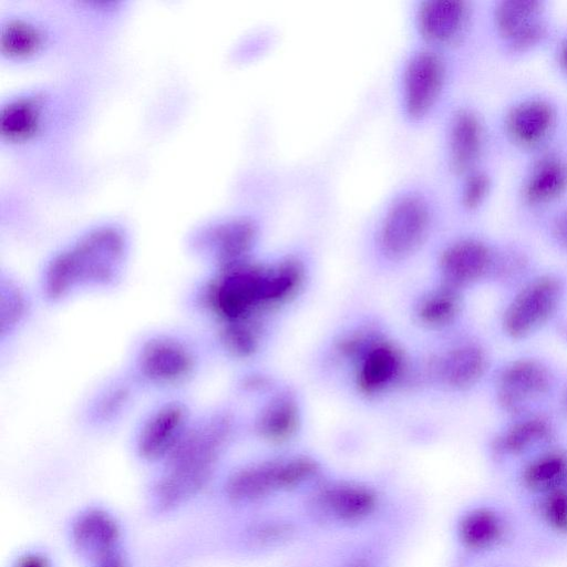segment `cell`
Wrapping results in <instances>:
<instances>
[{
    "label": "cell",
    "mask_w": 567,
    "mask_h": 567,
    "mask_svg": "<svg viewBox=\"0 0 567 567\" xmlns=\"http://www.w3.org/2000/svg\"><path fill=\"white\" fill-rule=\"evenodd\" d=\"M227 431V422L219 417L186 429L167 454V470L155 486L161 509L176 507L206 485Z\"/></svg>",
    "instance_id": "cell-1"
},
{
    "label": "cell",
    "mask_w": 567,
    "mask_h": 567,
    "mask_svg": "<svg viewBox=\"0 0 567 567\" xmlns=\"http://www.w3.org/2000/svg\"><path fill=\"white\" fill-rule=\"evenodd\" d=\"M124 248V238L115 228L91 230L50 262L44 281L47 295L61 298L80 281L107 282L114 277Z\"/></svg>",
    "instance_id": "cell-2"
},
{
    "label": "cell",
    "mask_w": 567,
    "mask_h": 567,
    "mask_svg": "<svg viewBox=\"0 0 567 567\" xmlns=\"http://www.w3.org/2000/svg\"><path fill=\"white\" fill-rule=\"evenodd\" d=\"M432 194L420 184L396 189L382 205L377 225V240L391 259H403L426 240L436 212Z\"/></svg>",
    "instance_id": "cell-3"
},
{
    "label": "cell",
    "mask_w": 567,
    "mask_h": 567,
    "mask_svg": "<svg viewBox=\"0 0 567 567\" xmlns=\"http://www.w3.org/2000/svg\"><path fill=\"white\" fill-rule=\"evenodd\" d=\"M447 66L434 47L413 50L404 60L400 75V103L410 121L425 118L436 106L446 85Z\"/></svg>",
    "instance_id": "cell-4"
},
{
    "label": "cell",
    "mask_w": 567,
    "mask_h": 567,
    "mask_svg": "<svg viewBox=\"0 0 567 567\" xmlns=\"http://www.w3.org/2000/svg\"><path fill=\"white\" fill-rule=\"evenodd\" d=\"M265 271L246 260L221 268L206 289L208 307L226 323L247 319L256 307L264 305Z\"/></svg>",
    "instance_id": "cell-5"
},
{
    "label": "cell",
    "mask_w": 567,
    "mask_h": 567,
    "mask_svg": "<svg viewBox=\"0 0 567 567\" xmlns=\"http://www.w3.org/2000/svg\"><path fill=\"white\" fill-rule=\"evenodd\" d=\"M564 296L563 281L554 275L538 276L512 298L502 317V328L512 339H525L557 312Z\"/></svg>",
    "instance_id": "cell-6"
},
{
    "label": "cell",
    "mask_w": 567,
    "mask_h": 567,
    "mask_svg": "<svg viewBox=\"0 0 567 567\" xmlns=\"http://www.w3.org/2000/svg\"><path fill=\"white\" fill-rule=\"evenodd\" d=\"M551 386V372L542 361L533 358L515 359L497 375L496 399L505 412L518 414L530 403L547 395Z\"/></svg>",
    "instance_id": "cell-7"
},
{
    "label": "cell",
    "mask_w": 567,
    "mask_h": 567,
    "mask_svg": "<svg viewBox=\"0 0 567 567\" xmlns=\"http://www.w3.org/2000/svg\"><path fill=\"white\" fill-rule=\"evenodd\" d=\"M494 28L512 52H527L547 33L543 3L534 0H504L493 10Z\"/></svg>",
    "instance_id": "cell-8"
},
{
    "label": "cell",
    "mask_w": 567,
    "mask_h": 567,
    "mask_svg": "<svg viewBox=\"0 0 567 567\" xmlns=\"http://www.w3.org/2000/svg\"><path fill=\"white\" fill-rule=\"evenodd\" d=\"M439 265L445 285L460 289L486 277L494 265V254L482 239L462 237L447 244Z\"/></svg>",
    "instance_id": "cell-9"
},
{
    "label": "cell",
    "mask_w": 567,
    "mask_h": 567,
    "mask_svg": "<svg viewBox=\"0 0 567 567\" xmlns=\"http://www.w3.org/2000/svg\"><path fill=\"white\" fill-rule=\"evenodd\" d=\"M484 141V125L475 111L468 107L453 111L446 126V157L451 171L461 176L474 171Z\"/></svg>",
    "instance_id": "cell-10"
},
{
    "label": "cell",
    "mask_w": 567,
    "mask_h": 567,
    "mask_svg": "<svg viewBox=\"0 0 567 567\" xmlns=\"http://www.w3.org/2000/svg\"><path fill=\"white\" fill-rule=\"evenodd\" d=\"M470 21V7L462 0H423L414 13L419 34L434 45L457 42Z\"/></svg>",
    "instance_id": "cell-11"
},
{
    "label": "cell",
    "mask_w": 567,
    "mask_h": 567,
    "mask_svg": "<svg viewBox=\"0 0 567 567\" xmlns=\"http://www.w3.org/2000/svg\"><path fill=\"white\" fill-rule=\"evenodd\" d=\"M138 368L152 382L176 383L190 374L194 358L181 342L171 338H154L141 349Z\"/></svg>",
    "instance_id": "cell-12"
},
{
    "label": "cell",
    "mask_w": 567,
    "mask_h": 567,
    "mask_svg": "<svg viewBox=\"0 0 567 567\" xmlns=\"http://www.w3.org/2000/svg\"><path fill=\"white\" fill-rule=\"evenodd\" d=\"M557 121L555 107L543 99H526L511 107L505 116L508 137L523 147L542 144L553 132Z\"/></svg>",
    "instance_id": "cell-13"
},
{
    "label": "cell",
    "mask_w": 567,
    "mask_h": 567,
    "mask_svg": "<svg viewBox=\"0 0 567 567\" xmlns=\"http://www.w3.org/2000/svg\"><path fill=\"white\" fill-rule=\"evenodd\" d=\"M186 431V411L179 404L162 406L143 425L137 449L146 460L167 456Z\"/></svg>",
    "instance_id": "cell-14"
},
{
    "label": "cell",
    "mask_w": 567,
    "mask_h": 567,
    "mask_svg": "<svg viewBox=\"0 0 567 567\" xmlns=\"http://www.w3.org/2000/svg\"><path fill=\"white\" fill-rule=\"evenodd\" d=\"M120 537L114 518L104 511L89 509L74 520L72 539L76 549L100 563L113 556L112 550Z\"/></svg>",
    "instance_id": "cell-15"
},
{
    "label": "cell",
    "mask_w": 567,
    "mask_h": 567,
    "mask_svg": "<svg viewBox=\"0 0 567 567\" xmlns=\"http://www.w3.org/2000/svg\"><path fill=\"white\" fill-rule=\"evenodd\" d=\"M567 192V163L548 155L537 161L528 172L522 188L524 200L530 206L554 203Z\"/></svg>",
    "instance_id": "cell-16"
},
{
    "label": "cell",
    "mask_w": 567,
    "mask_h": 567,
    "mask_svg": "<svg viewBox=\"0 0 567 567\" xmlns=\"http://www.w3.org/2000/svg\"><path fill=\"white\" fill-rule=\"evenodd\" d=\"M487 370V355L476 343L452 348L440 362V375L445 384L464 390L475 385Z\"/></svg>",
    "instance_id": "cell-17"
},
{
    "label": "cell",
    "mask_w": 567,
    "mask_h": 567,
    "mask_svg": "<svg viewBox=\"0 0 567 567\" xmlns=\"http://www.w3.org/2000/svg\"><path fill=\"white\" fill-rule=\"evenodd\" d=\"M256 236L257 227L247 218L231 219L216 227L210 243L220 269L246 260Z\"/></svg>",
    "instance_id": "cell-18"
},
{
    "label": "cell",
    "mask_w": 567,
    "mask_h": 567,
    "mask_svg": "<svg viewBox=\"0 0 567 567\" xmlns=\"http://www.w3.org/2000/svg\"><path fill=\"white\" fill-rule=\"evenodd\" d=\"M279 488V463H264L243 468L227 481L225 491L235 502L259 498Z\"/></svg>",
    "instance_id": "cell-19"
},
{
    "label": "cell",
    "mask_w": 567,
    "mask_h": 567,
    "mask_svg": "<svg viewBox=\"0 0 567 567\" xmlns=\"http://www.w3.org/2000/svg\"><path fill=\"white\" fill-rule=\"evenodd\" d=\"M42 102L35 96L10 101L1 110V135L9 141H25L33 136L41 121Z\"/></svg>",
    "instance_id": "cell-20"
},
{
    "label": "cell",
    "mask_w": 567,
    "mask_h": 567,
    "mask_svg": "<svg viewBox=\"0 0 567 567\" xmlns=\"http://www.w3.org/2000/svg\"><path fill=\"white\" fill-rule=\"evenodd\" d=\"M401 368V357L394 347L379 343L369 349L359 372V385L373 393L388 385Z\"/></svg>",
    "instance_id": "cell-21"
},
{
    "label": "cell",
    "mask_w": 567,
    "mask_h": 567,
    "mask_svg": "<svg viewBox=\"0 0 567 567\" xmlns=\"http://www.w3.org/2000/svg\"><path fill=\"white\" fill-rule=\"evenodd\" d=\"M551 434L550 423L543 416L533 415L511 424L495 440V449L505 454H519L530 446L547 440Z\"/></svg>",
    "instance_id": "cell-22"
},
{
    "label": "cell",
    "mask_w": 567,
    "mask_h": 567,
    "mask_svg": "<svg viewBox=\"0 0 567 567\" xmlns=\"http://www.w3.org/2000/svg\"><path fill=\"white\" fill-rule=\"evenodd\" d=\"M326 503L332 513L346 520L360 519L371 513L374 495L360 486H339L327 492Z\"/></svg>",
    "instance_id": "cell-23"
},
{
    "label": "cell",
    "mask_w": 567,
    "mask_h": 567,
    "mask_svg": "<svg viewBox=\"0 0 567 567\" xmlns=\"http://www.w3.org/2000/svg\"><path fill=\"white\" fill-rule=\"evenodd\" d=\"M298 421V409L295 402L279 398L269 403L261 412L258 429L268 440L281 441L296 431Z\"/></svg>",
    "instance_id": "cell-24"
},
{
    "label": "cell",
    "mask_w": 567,
    "mask_h": 567,
    "mask_svg": "<svg viewBox=\"0 0 567 567\" xmlns=\"http://www.w3.org/2000/svg\"><path fill=\"white\" fill-rule=\"evenodd\" d=\"M42 33L24 20H11L1 30V51L9 56L25 58L38 52Z\"/></svg>",
    "instance_id": "cell-25"
},
{
    "label": "cell",
    "mask_w": 567,
    "mask_h": 567,
    "mask_svg": "<svg viewBox=\"0 0 567 567\" xmlns=\"http://www.w3.org/2000/svg\"><path fill=\"white\" fill-rule=\"evenodd\" d=\"M302 269L296 260H285L266 269L264 278V305L275 303L290 296L299 286Z\"/></svg>",
    "instance_id": "cell-26"
},
{
    "label": "cell",
    "mask_w": 567,
    "mask_h": 567,
    "mask_svg": "<svg viewBox=\"0 0 567 567\" xmlns=\"http://www.w3.org/2000/svg\"><path fill=\"white\" fill-rule=\"evenodd\" d=\"M461 307L458 289L445 285L421 303L419 316L432 326H444L454 320Z\"/></svg>",
    "instance_id": "cell-27"
},
{
    "label": "cell",
    "mask_w": 567,
    "mask_h": 567,
    "mask_svg": "<svg viewBox=\"0 0 567 567\" xmlns=\"http://www.w3.org/2000/svg\"><path fill=\"white\" fill-rule=\"evenodd\" d=\"M461 537L471 547L489 545L498 534L496 517L488 511L478 509L470 513L462 520Z\"/></svg>",
    "instance_id": "cell-28"
},
{
    "label": "cell",
    "mask_w": 567,
    "mask_h": 567,
    "mask_svg": "<svg viewBox=\"0 0 567 567\" xmlns=\"http://www.w3.org/2000/svg\"><path fill=\"white\" fill-rule=\"evenodd\" d=\"M566 470L567 457L560 452H549L528 465L525 477L532 486H547L557 482Z\"/></svg>",
    "instance_id": "cell-29"
},
{
    "label": "cell",
    "mask_w": 567,
    "mask_h": 567,
    "mask_svg": "<svg viewBox=\"0 0 567 567\" xmlns=\"http://www.w3.org/2000/svg\"><path fill=\"white\" fill-rule=\"evenodd\" d=\"M492 188L491 177L475 168L465 174L460 189V204L466 210L480 208L487 199Z\"/></svg>",
    "instance_id": "cell-30"
},
{
    "label": "cell",
    "mask_w": 567,
    "mask_h": 567,
    "mask_svg": "<svg viewBox=\"0 0 567 567\" xmlns=\"http://www.w3.org/2000/svg\"><path fill=\"white\" fill-rule=\"evenodd\" d=\"M246 320L227 322L223 331L226 348L240 357L251 354L258 342L256 330Z\"/></svg>",
    "instance_id": "cell-31"
},
{
    "label": "cell",
    "mask_w": 567,
    "mask_h": 567,
    "mask_svg": "<svg viewBox=\"0 0 567 567\" xmlns=\"http://www.w3.org/2000/svg\"><path fill=\"white\" fill-rule=\"evenodd\" d=\"M316 472V464L308 458L279 462V487H292Z\"/></svg>",
    "instance_id": "cell-32"
},
{
    "label": "cell",
    "mask_w": 567,
    "mask_h": 567,
    "mask_svg": "<svg viewBox=\"0 0 567 567\" xmlns=\"http://www.w3.org/2000/svg\"><path fill=\"white\" fill-rule=\"evenodd\" d=\"M549 522L559 529H567V494L556 491L547 503Z\"/></svg>",
    "instance_id": "cell-33"
},
{
    "label": "cell",
    "mask_w": 567,
    "mask_h": 567,
    "mask_svg": "<svg viewBox=\"0 0 567 567\" xmlns=\"http://www.w3.org/2000/svg\"><path fill=\"white\" fill-rule=\"evenodd\" d=\"M13 567H51V565L49 560L41 555L28 554L17 559Z\"/></svg>",
    "instance_id": "cell-34"
},
{
    "label": "cell",
    "mask_w": 567,
    "mask_h": 567,
    "mask_svg": "<svg viewBox=\"0 0 567 567\" xmlns=\"http://www.w3.org/2000/svg\"><path fill=\"white\" fill-rule=\"evenodd\" d=\"M559 64L563 70L567 73V38L561 43L559 52H558Z\"/></svg>",
    "instance_id": "cell-35"
},
{
    "label": "cell",
    "mask_w": 567,
    "mask_h": 567,
    "mask_svg": "<svg viewBox=\"0 0 567 567\" xmlns=\"http://www.w3.org/2000/svg\"><path fill=\"white\" fill-rule=\"evenodd\" d=\"M100 567H125V564L121 558L111 556L107 559L101 561Z\"/></svg>",
    "instance_id": "cell-36"
},
{
    "label": "cell",
    "mask_w": 567,
    "mask_h": 567,
    "mask_svg": "<svg viewBox=\"0 0 567 567\" xmlns=\"http://www.w3.org/2000/svg\"><path fill=\"white\" fill-rule=\"evenodd\" d=\"M560 405L564 414L567 416V389L561 395Z\"/></svg>",
    "instance_id": "cell-37"
},
{
    "label": "cell",
    "mask_w": 567,
    "mask_h": 567,
    "mask_svg": "<svg viewBox=\"0 0 567 567\" xmlns=\"http://www.w3.org/2000/svg\"><path fill=\"white\" fill-rule=\"evenodd\" d=\"M350 567H370L365 561H355Z\"/></svg>",
    "instance_id": "cell-38"
}]
</instances>
